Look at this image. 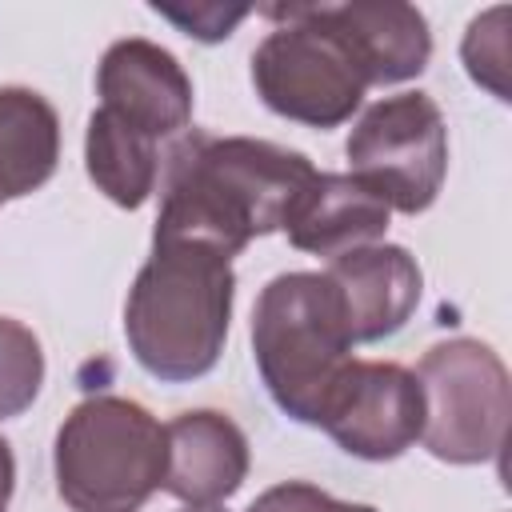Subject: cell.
Listing matches in <instances>:
<instances>
[{
    "instance_id": "7",
    "label": "cell",
    "mask_w": 512,
    "mask_h": 512,
    "mask_svg": "<svg viewBox=\"0 0 512 512\" xmlns=\"http://www.w3.org/2000/svg\"><path fill=\"white\" fill-rule=\"evenodd\" d=\"M352 176L364 180L392 212L420 216L440 196L448 172V128L428 92L376 100L352 128Z\"/></svg>"
},
{
    "instance_id": "22",
    "label": "cell",
    "mask_w": 512,
    "mask_h": 512,
    "mask_svg": "<svg viewBox=\"0 0 512 512\" xmlns=\"http://www.w3.org/2000/svg\"><path fill=\"white\" fill-rule=\"evenodd\" d=\"M0 512H4V504H0Z\"/></svg>"
},
{
    "instance_id": "19",
    "label": "cell",
    "mask_w": 512,
    "mask_h": 512,
    "mask_svg": "<svg viewBox=\"0 0 512 512\" xmlns=\"http://www.w3.org/2000/svg\"><path fill=\"white\" fill-rule=\"evenodd\" d=\"M156 12H160L164 20H172L176 28H184L188 36H196V40H224V36H232V28L248 16V8H220V4H204V8H192V12L160 8V4H156Z\"/></svg>"
},
{
    "instance_id": "14",
    "label": "cell",
    "mask_w": 512,
    "mask_h": 512,
    "mask_svg": "<svg viewBox=\"0 0 512 512\" xmlns=\"http://www.w3.org/2000/svg\"><path fill=\"white\" fill-rule=\"evenodd\" d=\"M60 160L56 108L20 84L0 88V204L44 188Z\"/></svg>"
},
{
    "instance_id": "21",
    "label": "cell",
    "mask_w": 512,
    "mask_h": 512,
    "mask_svg": "<svg viewBox=\"0 0 512 512\" xmlns=\"http://www.w3.org/2000/svg\"><path fill=\"white\" fill-rule=\"evenodd\" d=\"M180 512H224V508H216V504H208V508H180Z\"/></svg>"
},
{
    "instance_id": "20",
    "label": "cell",
    "mask_w": 512,
    "mask_h": 512,
    "mask_svg": "<svg viewBox=\"0 0 512 512\" xmlns=\"http://www.w3.org/2000/svg\"><path fill=\"white\" fill-rule=\"evenodd\" d=\"M12 488H16V460H12V448H8V440L0 436V504H8Z\"/></svg>"
},
{
    "instance_id": "11",
    "label": "cell",
    "mask_w": 512,
    "mask_h": 512,
    "mask_svg": "<svg viewBox=\"0 0 512 512\" xmlns=\"http://www.w3.org/2000/svg\"><path fill=\"white\" fill-rule=\"evenodd\" d=\"M316 16L340 36V44L360 64L368 88L416 80L432 56V32L420 8L400 0H352L316 4Z\"/></svg>"
},
{
    "instance_id": "15",
    "label": "cell",
    "mask_w": 512,
    "mask_h": 512,
    "mask_svg": "<svg viewBox=\"0 0 512 512\" xmlns=\"http://www.w3.org/2000/svg\"><path fill=\"white\" fill-rule=\"evenodd\" d=\"M84 168L92 184L120 208H140L160 180V152L156 140L140 128L124 124L116 112L96 108L88 116L84 136Z\"/></svg>"
},
{
    "instance_id": "8",
    "label": "cell",
    "mask_w": 512,
    "mask_h": 512,
    "mask_svg": "<svg viewBox=\"0 0 512 512\" xmlns=\"http://www.w3.org/2000/svg\"><path fill=\"white\" fill-rule=\"evenodd\" d=\"M320 428L360 460H396L424 432V396L408 368L388 360H352L336 384Z\"/></svg>"
},
{
    "instance_id": "5",
    "label": "cell",
    "mask_w": 512,
    "mask_h": 512,
    "mask_svg": "<svg viewBox=\"0 0 512 512\" xmlns=\"http://www.w3.org/2000/svg\"><path fill=\"white\" fill-rule=\"evenodd\" d=\"M276 28L252 52V88L284 120L340 128L364 100V72L340 36L316 16V4L264 8Z\"/></svg>"
},
{
    "instance_id": "9",
    "label": "cell",
    "mask_w": 512,
    "mask_h": 512,
    "mask_svg": "<svg viewBox=\"0 0 512 512\" xmlns=\"http://www.w3.org/2000/svg\"><path fill=\"white\" fill-rule=\"evenodd\" d=\"M96 92L100 108L116 112L156 144L192 124V80L180 60L152 40H116L96 68Z\"/></svg>"
},
{
    "instance_id": "13",
    "label": "cell",
    "mask_w": 512,
    "mask_h": 512,
    "mask_svg": "<svg viewBox=\"0 0 512 512\" xmlns=\"http://www.w3.org/2000/svg\"><path fill=\"white\" fill-rule=\"evenodd\" d=\"M388 216L392 208L352 172H316L284 232L300 252L336 260L352 248L376 244L388 232Z\"/></svg>"
},
{
    "instance_id": "10",
    "label": "cell",
    "mask_w": 512,
    "mask_h": 512,
    "mask_svg": "<svg viewBox=\"0 0 512 512\" xmlns=\"http://www.w3.org/2000/svg\"><path fill=\"white\" fill-rule=\"evenodd\" d=\"M324 276L336 284L352 344H376L408 324L420 304V264L400 244H364L328 260Z\"/></svg>"
},
{
    "instance_id": "17",
    "label": "cell",
    "mask_w": 512,
    "mask_h": 512,
    "mask_svg": "<svg viewBox=\"0 0 512 512\" xmlns=\"http://www.w3.org/2000/svg\"><path fill=\"white\" fill-rule=\"evenodd\" d=\"M508 8L496 4L488 12H480L468 32H464V44H460V60L468 68V76L488 88L496 100H512L508 92Z\"/></svg>"
},
{
    "instance_id": "18",
    "label": "cell",
    "mask_w": 512,
    "mask_h": 512,
    "mask_svg": "<svg viewBox=\"0 0 512 512\" xmlns=\"http://www.w3.org/2000/svg\"><path fill=\"white\" fill-rule=\"evenodd\" d=\"M248 512H376L372 504H352V500H336L328 496L324 488L316 484H304V480H288V484H276L268 492H260Z\"/></svg>"
},
{
    "instance_id": "4",
    "label": "cell",
    "mask_w": 512,
    "mask_h": 512,
    "mask_svg": "<svg viewBox=\"0 0 512 512\" xmlns=\"http://www.w3.org/2000/svg\"><path fill=\"white\" fill-rule=\"evenodd\" d=\"M56 492L72 512H140L164 488L168 436L136 400L88 396L56 432Z\"/></svg>"
},
{
    "instance_id": "6",
    "label": "cell",
    "mask_w": 512,
    "mask_h": 512,
    "mask_svg": "<svg viewBox=\"0 0 512 512\" xmlns=\"http://www.w3.org/2000/svg\"><path fill=\"white\" fill-rule=\"evenodd\" d=\"M424 396L420 444L444 464H488L504 452L508 432V368L468 336L432 344L416 364Z\"/></svg>"
},
{
    "instance_id": "2",
    "label": "cell",
    "mask_w": 512,
    "mask_h": 512,
    "mask_svg": "<svg viewBox=\"0 0 512 512\" xmlns=\"http://www.w3.org/2000/svg\"><path fill=\"white\" fill-rule=\"evenodd\" d=\"M232 296V256L200 240L152 236V256L124 304V336L136 364L164 384L208 376L228 340Z\"/></svg>"
},
{
    "instance_id": "16",
    "label": "cell",
    "mask_w": 512,
    "mask_h": 512,
    "mask_svg": "<svg viewBox=\"0 0 512 512\" xmlns=\"http://www.w3.org/2000/svg\"><path fill=\"white\" fill-rule=\"evenodd\" d=\"M44 384V348L36 332L12 316H0V420L32 408Z\"/></svg>"
},
{
    "instance_id": "3",
    "label": "cell",
    "mask_w": 512,
    "mask_h": 512,
    "mask_svg": "<svg viewBox=\"0 0 512 512\" xmlns=\"http://www.w3.org/2000/svg\"><path fill=\"white\" fill-rule=\"evenodd\" d=\"M352 332L336 284L324 272L272 276L252 308V356L272 404L296 420L316 424L352 368Z\"/></svg>"
},
{
    "instance_id": "12",
    "label": "cell",
    "mask_w": 512,
    "mask_h": 512,
    "mask_svg": "<svg viewBox=\"0 0 512 512\" xmlns=\"http://www.w3.org/2000/svg\"><path fill=\"white\" fill-rule=\"evenodd\" d=\"M168 468L164 492L188 508H208L228 500L248 476V440L224 412L196 408L180 412L168 428Z\"/></svg>"
},
{
    "instance_id": "1",
    "label": "cell",
    "mask_w": 512,
    "mask_h": 512,
    "mask_svg": "<svg viewBox=\"0 0 512 512\" xmlns=\"http://www.w3.org/2000/svg\"><path fill=\"white\" fill-rule=\"evenodd\" d=\"M316 168L304 152L256 140L184 132L164 156L160 216L152 236L200 240L224 256L248 248V240L284 232Z\"/></svg>"
}]
</instances>
